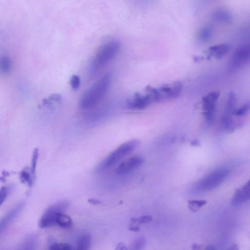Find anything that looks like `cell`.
Wrapping results in <instances>:
<instances>
[{"label":"cell","mask_w":250,"mask_h":250,"mask_svg":"<svg viewBox=\"0 0 250 250\" xmlns=\"http://www.w3.org/2000/svg\"><path fill=\"white\" fill-rule=\"evenodd\" d=\"M192 248L193 249H199V246L198 245H197V244H193L192 245Z\"/></svg>","instance_id":"1f68e13d"},{"label":"cell","mask_w":250,"mask_h":250,"mask_svg":"<svg viewBox=\"0 0 250 250\" xmlns=\"http://www.w3.org/2000/svg\"><path fill=\"white\" fill-rule=\"evenodd\" d=\"M116 249L124 250H126L127 248L124 243H120L117 246V248H116Z\"/></svg>","instance_id":"f546056e"},{"label":"cell","mask_w":250,"mask_h":250,"mask_svg":"<svg viewBox=\"0 0 250 250\" xmlns=\"http://www.w3.org/2000/svg\"><path fill=\"white\" fill-rule=\"evenodd\" d=\"M229 173L226 167L217 169L197 182L191 188L193 194H200L212 190L222 183Z\"/></svg>","instance_id":"7a4b0ae2"},{"label":"cell","mask_w":250,"mask_h":250,"mask_svg":"<svg viewBox=\"0 0 250 250\" xmlns=\"http://www.w3.org/2000/svg\"><path fill=\"white\" fill-rule=\"evenodd\" d=\"M163 100H171L177 98L181 93L182 85L179 82L165 84L158 88Z\"/></svg>","instance_id":"ba28073f"},{"label":"cell","mask_w":250,"mask_h":250,"mask_svg":"<svg viewBox=\"0 0 250 250\" xmlns=\"http://www.w3.org/2000/svg\"><path fill=\"white\" fill-rule=\"evenodd\" d=\"M81 80L80 77L76 74L73 75L70 78L71 87L74 90L79 89L80 86Z\"/></svg>","instance_id":"cb8c5ba5"},{"label":"cell","mask_w":250,"mask_h":250,"mask_svg":"<svg viewBox=\"0 0 250 250\" xmlns=\"http://www.w3.org/2000/svg\"><path fill=\"white\" fill-rule=\"evenodd\" d=\"M57 226L62 229L70 228L72 225L70 217L63 213H58L56 216Z\"/></svg>","instance_id":"5bb4252c"},{"label":"cell","mask_w":250,"mask_h":250,"mask_svg":"<svg viewBox=\"0 0 250 250\" xmlns=\"http://www.w3.org/2000/svg\"><path fill=\"white\" fill-rule=\"evenodd\" d=\"M139 144L140 142L137 139H132L122 144L105 158L100 165V169L104 170L112 167L133 151Z\"/></svg>","instance_id":"277c9868"},{"label":"cell","mask_w":250,"mask_h":250,"mask_svg":"<svg viewBox=\"0 0 250 250\" xmlns=\"http://www.w3.org/2000/svg\"><path fill=\"white\" fill-rule=\"evenodd\" d=\"M218 97V92H212L202 99L204 115L208 121L212 119Z\"/></svg>","instance_id":"52a82bcc"},{"label":"cell","mask_w":250,"mask_h":250,"mask_svg":"<svg viewBox=\"0 0 250 250\" xmlns=\"http://www.w3.org/2000/svg\"><path fill=\"white\" fill-rule=\"evenodd\" d=\"M8 194V189L5 187H2L0 190V206L4 202Z\"/></svg>","instance_id":"484cf974"},{"label":"cell","mask_w":250,"mask_h":250,"mask_svg":"<svg viewBox=\"0 0 250 250\" xmlns=\"http://www.w3.org/2000/svg\"><path fill=\"white\" fill-rule=\"evenodd\" d=\"M119 50V44L116 42H110L102 45L91 61L90 72L95 73L104 67L115 57Z\"/></svg>","instance_id":"3957f363"},{"label":"cell","mask_w":250,"mask_h":250,"mask_svg":"<svg viewBox=\"0 0 250 250\" xmlns=\"http://www.w3.org/2000/svg\"><path fill=\"white\" fill-rule=\"evenodd\" d=\"M152 104L146 93L144 94L135 93L127 101L128 106L133 109H142L148 107Z\"/></svg>","instance_id":"30bf717a"},{"label":"cell","mask_w":250,"mask_h":250,"mask_svg":"<svg viewBox=\"0 0 250 250\" xmlns=\"http://www.w3.org/2000/svg\"><path fill=\"white\" fill-rule=\"evenodd\" d=\"M152 217L149 215L143 216L140 217L138 219V222L139 223H146L151 221Z\"/></svg>","instance_id":"4316f807"},{"label":"cell","mask_w":250,"mask_h":250,"mask_svg":"<svg viewBox=\"0 0 250 250\" xmlns=\"http://www.w3.org/2000/svg\"><path fill=\"white\" fill-rule=\"evenodd\" d=\"M111 76L106 73L95 82L82 96L79 102L81 109L88 110L96 106L107 93Z\"/></svg>","instance_id":"6da1fadb"},{"label":"cell","mask_w":250,"mask_h":250,"mask_svg":"<svg viewBox=\"0 0 250 250\" xmlns=\"http://www.w3.org/2000/svg\"><path fill=\"white\" fill-rule=\"evenodd\" d=\"M129 230L133 231H138L139 230V228L138 226H132L129 229Z\"/></svg>","instance_id":"4dcf8cb0"},{"label":"cell","mask_w":250,"mask_h":250,"mask_svg":"<svg viewBox=\"0 0 250 250\" xmlns=\"http://www.w3.org/2000/svg\"><path fill=\"white\" fill-rule=\"evenodd\" d=\"M210 35V30L209 29H205L202 33L203 39H207Z\"/></svg>","instance_id":"83f0119b"},{"label":"cell","mask_w":250,"mask_h":250,"mask_svg":"<svg viewBox=\"0 0 250 250\" xmlns=\"http://www.w3.org/2000/svg\"><path fill=\"white\" fill-rule=\"evenodd\" d=\"M250 62V42L237 48L233 53L230 60L231 68L238 69Z\"/></svg>","instance_id":"5b68a950"},{"label":"cell","mask_w":250,"mask_h":250,"mask_svg":"<svg viewBox=\"0 0 250 250\" xmlns=\"http://www.w3.org/2000/svg\"><path fill=\"white\" fill-rule=\"evenodd\" d=\"M250 110V103H247L236 111L235 114L237 116H243Z\"/></svg>","instance_id":"d4e9b609"},{"label":"cell","mask_w":250,"mask_h":250,"mask_svg":"<svg viewBox=\"0 0 250 250\" xmlns=\"http://www.w3.org/2000/svg\"><path fill=\"white\" fill-rule=\"evenodd\" d=\"M72 249L71 245L65 243H55L50 245L51 250H70Z\"/></svg>","instance_id":"7402d4cb"},{"label":"cell","mask_w":250,"mask_h":250,"mask_svg":"<svg viewBox=\"0 0 250 250\" xmlns=\"http://www.w3.org/2000/svg\"><path fill=\"white\" fill-rule=\"evenodd\" d=\"M24 202H21L7 212L0 222V233L17 217L24 208Z\"/></svg>","instance_id":"8fae6325"},{"label":"cell","mask_w":250,"mask_h":250,"mask_svg":"<svg viewBox=\"0 0 250 250\" xmlns=\"http://www.w3.org/2000/svg\"><path fill=\"white\" fill-rule=\"evenodd\" d=\"M250 200V179L244 185L237 189L231 200L234 206H238Z\"/></svg>","instance_id":"9c48e42d"},{"label":"cell","mask_w":250,"mask_h":250,"mask_svg":"<svg viewBox=\"0 0 250 250\" xmlns=\"http://www.w3.org/2000/svg\"><path fill=\"white\" fill-rule=\"evenodd\" d=\"M146 244V240L143 237H138L134 240L132 244V249L141 250L143 248Z\"/></svg>","instance_id":"603a6c76"},{"label":"cell","mask_w":250,"mask_h":250,"mask_svg":"<svg viewBox=\"0 0 250 250\" xmlns=\"http://www.w3.org/2000/svg\"><path fill=\"white\" fill-rule=\"evenodd\" d=\"M20 177L21 181L26 184L29 187H32L34 181L33 178L32 176L31 172H29L27 168L23 169L20 172Z\"/></svg>","instance_id":"d6986e66"},{"label":"cell","mask_w":250,"mask_h":250,"mask_svg":"<svg viewBox=\"0 0 250 250\" xmlns=\"http://www.w3.org/2000/svg\"><path fill=\"white\" fill-rule=\"evenodd\" d=\"M92 244V237L89 234H84L79 239L76 246V249L79 250H89Z\"/></svg>","instance_id":"9a60e30c"},{"label":"cell","mask_w":250,"mask_h":250,"mask_svg":"<svg viewBox=\"0 0 250 250\" xmlns=\"http://www.w3.org/2000/svg\"><path fill=\"white\" fill-rule=\"evenodd\" d=\"M88 202L92 205H99L102 203L101 201L95 198H89L87 200Z\"/></svg>","instance_id":"f1b7e54d"},{"label":"cell","mask_w":250,"mask_h":250,"mask_svg":"<svg viewBox=\"0 0 250 250\" xmlns=\"http://www.w3.org/2000/svg\"><path fill=\"white\" fill-rule=\"evenodd\" d=\"M214 19L218 22L227 23L230 21L232 18L231 14L224 9H218L213 14Z\"/></svg>","instance_id":"2e32d148"},{"label":"cell","mask_w":250,"mask_h":250,"mask_svg":"<svg viewBox=\"0 0 250 250\" xmlns=\"http://www.w3.org/2000/svg\"><path fill=\"white\" fill-rule=\"evenodd\" d=\"M188 207L192 211H197L200 208L207 204L204 200H193L188 201Z\"/></svg>","instance_id":"44dd1931"},{"label":"cell","mask_w":250,"mask_h":250,"mask_svg":"<svg viewBox=\"0 0 250 250\" xmlns=\"http://www.w3.org/2000/svg\"><path fill=\"white\" fill-rule=\"evenodd\" d=\"M38 158L39 149L38 148H35L33 151L31 165L30 167V172L34 180H35L36 177V171Z\"/></svg>","instance_id":"ffe728a7"},{"label":"cell","mask_w":250,"mask_h":250,"mask_svg":"<svg viewBox=\"0 0 250 250\" xmlns=\"http://www.w3.org/2000/svg\"><path fill=\"white\" fill-rule=\"evenodd\" d=\"M11 69L10 58L7 55H3L0 59V70L4 75L10 73Z\"/></svg>","instance_id":"ac0fdd59"},{"label":"cell","mask_w":250,"mask_h":250,"mask_svg":"<svg viewBox=\"0 0 250 250\" xmlns=\"http://www.w3.org/2000/svg\"><path fill=\"white\" fill-rule=\"evenodd\" d=\"M230 45L228 43H221L210 47L208 50V54L210 56L220 59L224 56L229 50Z\"/></svg>","instance_id":"7c38bea8"},{"label":"cell","mask_w":250,"mask_h":250,"mask_svg":"<svg viewBox=\"0 0 250 250\" xmlns=\"http://www.w3.org/2000/svg\"><path fill=\"white\" fill-rule=\"evenodd\" d=\"M144 160L140 156H134L122 162L115 170L117 175H124L134 170L142 165Z\"/></svg>","instance_id":"8992f818"},{"label":"cell","mask_w":250,"mask_h":250,"mask_svg":"<svg viewBox=\"0 0 250 250\" xmlns=\"http://www.w3.org/2000/svg\"><path fill=\"white\" fill-rule=\"evenodd\" d=\"M38 243V237L35 234H31L27 237L21 245L22 250H34L36 249Z\"/></svg>","instance_id":"e0dca14e"},{"label":"cell","mask_w":250,"mask_h":250,"mask_svg":"<svg viewBox=\"0 0 250 250\" xmlns=\"http://www.w3.org/2000/svg\"><path fill=\"white\" fill-rule=\"evenodd\" d=\"M70 206V202L67 200H64L50 206L46 210L56 213H64Z\"/></svg>","instance_id":"4fadbf2b"}]
</instances>
